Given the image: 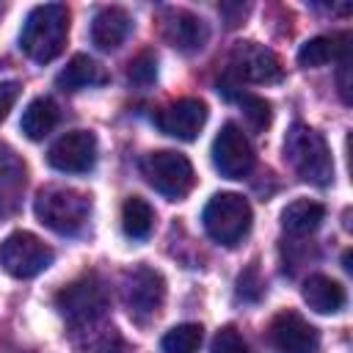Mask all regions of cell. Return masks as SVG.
Masks as SVG:
<instances>
[{
  "mask_svg": "<svg viewBox=\"0 0 353 353\" xmlns=\"http://www.w3.org/2000/svg\"><path fill=\"white\" fill-rule=\"evenodd\" d=\"M66 39L69 8L63 3H44L25 17L19 30V50L36 63H50L63 52Z\"/></svg>",
  "mask_w": 353,
  "mask_h": 353,
  "instance_id": "6da1fadb",
  "label": "cell"
},
{
  "mask_svg": "<svg viewBox=\"0 0 353 353\" xmlns=\"http://www.w3.org/2000/svg\"><path fill=\"white\" fill-rule=\"evenodd\" d=\"M284 160L290 163V168L303 182H312L317 188H325V185L334 182L331 149H328L325 138L309 124L295 121L287 130V135H284Z\"/></svg>",
  "mask_w": 353,
  "mask_h": 353,
  "instance_id": "7a4b0ae2",
  "label": "cell"
},
{
  "mask_svg": "<svg viewBox=\"0 0 353 353\" xmlns=\"http://www.w3.org/2000/svg\"><path fill=\"white\" fill-rule=\"evenodd\" d=\"M33 212L55 234H77L91 215V196L74 188L50 185L36 193Z\"/></svg>",
  "mask_w": 353,
  "mask_h": 353,
  "instance_id": "3957f363",
  "label": "cell"
},
{
  "mask_svg": "<svg viewBox=\"0 0 353 353\" xmlns=\"http://www.w3.org/2000/svg\"><path fill=\"white\" fill-rule=\"evenodd\" d=\"M251 218V204L240 193H215L201 212L207 234L221 245H237L248 234Z\"/></svg>",
  "mask_w": 353,
  "mask_h": 353,
  "instance_id": "277c9868",
  "label": "cell"
},
{
  "mask_svg": "<svg viewBox=\"0 0 353 353\" xmlns=\"http://www.w3.org/2000/svg\"><path fill=\"white\" fill-rule=\"evenodd\" d=\"M141 174L160 196H165L171 201L185 199L196 185V171H193L190 160L171 149H157V152L143 154Z\"/></svg>",
  "mask_w": 353,
  "mask_h": 353,
  "instance_id": "5b68a950",
  "label": "cell"
},
{
  "mask_svg": "<svg viewBox=\"0 0 353 353\" xmlns=\"http://www.w3.org/2000/svg\"><path fill=\"white\" fill-rule=\"evenodd\" d=\"M55 309L72 325H94L108 312V290L97 273L80 276L55 295Z\"/></svg>",
  "mask_w": 353,
  "mask_h": 353,
  "instance_id": "8992f818",
  "label": "cell"
},
{
  "mask_svg": "<svg viewBox=\"0 0 353 353\" xmlns=\"http://www.w3.org/2000/svg\"><path fill=\"white\" fill-rule=\"evenodd\" d=\"M52 248L33 232H11L0 243V268L14 279H33L52 265Z\"/></svg>",
  "mask_w": 353,
  "mask_h": 353,
  "instance_id": "52a82bcc",
  "label": "cell"
},
{
  "mask_svg": "<svg viewBox=\"0 0 353 353\" xmlns=\"http://www.w3.org/2000/svg\"><path fill=\"white\" fill-rule=\"evenodd\" d=\"M281 74V58L259 41H237L229 52V77L234 83H279Z\"/></svg>",
  "mask_w": 353,
  "mask_h": 353,
  "instance_id": "ba28073f",
  "label": "cell"
},
{
  "mask_svg": "<svg viewBox=\"0 0 353 353\" xmlns=\"http://www.w3.org/2000/svg\"><path fill=\"white\" fill-rule=\"evenodd\" d=\"M124 301H127L130 317L135 323H149L152 317H157V312H160V306L165 301V279H163V273L149 268V265H138L127 276Z\"/></svg>",
  "mask_w": 353,
  "mask_h": 353,
  "instance_id": "9c48e42d",
  "label": "cell"
},
{
  "mask_svg": "<svg viewBox=\"0 0 353 353\" xmlns=\"http://www.w3.org/2000/svg\"><path fill=\"white\" fill-rule=\"evenodd\" d=\"M254 146L245 132L234 121H226L212 141V165L226 179H243L254 168Z\"/></svg>",
  "mask_w": 353,
  "mask_h": 353,
  "instance_id": "30bf717a",
  "label": "cell"
},
{
  "mask_svg": "<svg viewBox=\"0 0 353 353\" xmlns=\"http://www.w3.org/2000/svg\"><path fill=\"white\" fill-rule=\"evenodd\" d=\"M268 339L276 353H317L320 347L317 328L295 309H284L270 320Z\"/></svg>",
  "mask_w": 353,
  "mask_h": 353,
  "instance_id": "8fae6325",
  "label": "cell"
},
{
  "mask_svg": "<svg viewBox=\"0 0 353 353\" xmlns=\"http://www.w3.org/2000/svg\"><path fill=\"white\" fill-rule=\"evenodd\" d=\"M47 163L63 174H83L97 163V135L91 130L63 132L47 152Z\"/></svg>",
  "mask_w": 353,
  "mask_h": 353,
  "instance_id": "7c38bea8",
  "label": "cell"
},
{
  "mask_svg": "<svg viewBox=\"0 0 353 353\" xmlns=\"http://www.w3.org/2000/svg\"><path fill=\"white\" fill-rule=\"evenodd\" d=\"M204 121H207V105L193 97L176 99V102L160 108L154 116V124L160 127V132L179 138V141H193L201 132Z\"/></svg>",
  "mask_w": 353,
  "mask_h": 353,
  "instance_id": "4fadbf2b",
  "label": "cell"
},
{
  "mask_svg": "<svg viewBox=\"0 0 353 353\" xmlns=\"http://www.w3.org/2000/svg\"><path fill=\"white\" fill-rule=\"evenodd\" d=\"M163 36L171 47L182 52H199L207 44V22L185 8H168L163 14Z\"/></svg>",
  "mask_w": 353,
  "mask_h": 353,
  "instance_id": "5bb4252c",
  "label": "cell"
},
{
  "mask_svg": "<svg viewBox=\"0 0 353 353\" xmlns=\"http://www.w3.org/2000/svg\"><path fill=\"white\" fill-rule=\"evenodd\" d=\"M25 182H28L25 160L8 143H0V215H11L17 210Z\"/></svg>",
  "mask_w": 353,
  "mask_h": 353,
  "instance_id": "9a60e30c",
  "label": "cell"
},
{
  "mask_svg": "<svg viewBox=\"0 0 353 353\" xmlns=\"http://www.w3.org/2000/svg\"><path fill=\"white\" fill-rule=\"evenodd\" d=\"M132 30V19L124 8L119 6H105L97 11L94 22H91V41L99 50H116L124 44V39Z\"/></svg>",
  "mask_w": 353,
  "mask_h": 353,
  "instance_id": "2e32d148",
  "label": "cell"
},
{
  "mask_svg": "<svg viewBox=\"0 0 353 353\" xmlns=\"http://www.w3.org/2000/svg\"><path fill=\"white\" fill-rule=\"evenodd\" d=\"M303 301L309 303V309H314L317 314H336L345 309L347 303V295H345V287L339 281H334L331 276H323V273H312L306 281H303V290H301Z\"/></svg>",
  "mask_w": 353,
  "mask_h": 353,
  "instance_id": "e0dca14e",
  "label": "cell"
},
{
  "mask_svg": "<svg viewBox=\"0 0 353 353\" xmlns=\"http://www.w3.org/2000/svg\"><path fill=\"white\" fill-rule=\"evenodd\" d=\"M350 52V33H334V36H314L298 50V63L306 69H320L331 61H339Z\"/></svg>",
  "mask_w": 353,
  "mask_h": 353,
  "instance_id": "ac0fdd59",
  "label": "cell"
},
{
  "mask_svg": "<svg viewBox=\"0 0 353 353\" xmlns=\"http://www.w3.org/2000/svg\"><path fill=\"white\" fill-rule=\"evenodd\" d=\"M58 88L63 91H80V88H91V85H105L108 83V72L102 63H97L88 55H72L69 63L58 72L55 77Z\"/></svg>",
  "mask_w": 353,
  "mask_h": 353,
  "instance_id": "d6986e66",
  "label": "cell"
},
{
  "mask_svg": "<svg viewBox=\"0 0 353 353\" xmlns=\"http://www.w3.org/2000/svg\"><path fill=\"white\" fill-rule=\"evenodd\" d=\"M323 218H325V207L312 199H295L281 210V226L292 237L312 234L323 223Z\"/></svg>",
  "mask_w": 353,
  "mask_h": 353,
  "instance_id": "ffe728a7",
  "label": "cell"
},
{
  "mask_svg": "<svg viewBox=\"0 0 353 353\" xmlns=\"http://www.w3.org/2000/svg\"><path fill=\"white\" fill-rule=\"evenodd\" d=\"M58 124V105L55 99L50 97H36L28 102V108L22 110V132L30 138V141H41L44 135H50Z\"/></svg>",
  "mask_w": 353,
  "mask_h": 353,
  "instance_id": "44dd1931",
  "label": "cell"
},
{
  "mask_svg": "<svg viewBox=\"0 0 353 353\" xmlns=\"http://www.w3.org/2000/svg\"><path fill=\"white\" fill-rule=\"evenodd\" d=\"M121 229L132 240H146L154 229V210L146 199L130 196L121 204Z\"/></svg>",
  "mask_w": 353,
  "mask_h": 353,
  "instance_id": "7402d4cb",
  "label": "cell"
},
{
  "mask_svg": "<svg viewBox=\"0 0 353 353\" xmlns=\"http://www.w3.org/2000/svg\"><path fill=\"white\" fill-rule=\"evenodd\" d=\"M204 342V328L199 323H179L160 339L163 353H199Z\"/></svg>",
  "mask_w": 353,
  "mask_h": 353,
  "instance_id": "603a6c76",
  "label": "cell"
},
{
  "mask_svg": "<svg viewBox=\"0 0 353 353\" xmlns=\"http://www.w3.org/2000/svg\"><path fill=\"white\" fill-rule=\"evenodd\" d=\"M127 80H130L132 85H138V88L152 85V83L157 80V55H154L152 50L138 52V55L130 61V66H127Z\"/></svg>",
  "mask_w": 353,
  "mask_h": 353,
  "instance_id": "cb8c5ba5",
  "label": "cell"
},
{
  "mask_svg": "<svg viewBox=\"0 0 353 353\" xmlns=\"http://www.w3.org/2000/svg\"><path fill=\"white\" fill-rule=\"evenodd\" d=\"M240 105H243V113L248 119V124L254 130H265L273 119V110H270V102L265 97H256V94H245L240 97Z\"/></svg>",
  "mask_w": 353,
  "mask_h": 353,
  "instance_id": "d4e9b609",
  "label": "cell"
},
{
  "mask_svg": "<svg viewBox=\"0 0 353 353\" xmlns=\"http://www.w3.org/2000/svg\"><path fill=\"white\" fill-rule=\"evenodd\" d=\"M237 295H240L243 301H251V303L265 295V279H262L256 262H251V265L237 276Z\"/></svg>",
  "mask_w": 353,
  "mask_h": 353,
  "instance_id": "484cf974",
  "label": "cell"
},
{
  "mask_svg": "<svg viewBox=\"0 0 353 353\" xmlns=\"http://www.w3.org/2000/svg\"><path fill=\"white\" fill-rule=\"evenodd\" d=\"M212 353H254L234 325H223L212 339Z\"/></svg>",
  "mask_w": 353,
  "mask_h": 353,
  "instance_id": "4316f807",
  "label": "cell"
},
{
  "mask_svg": "<svg viewBox=\"0 0 353 353\" xmlns=\"http://www.w3.org/2000/svg\"><path fill=\"white\" fill-rule=\"evenodd\" d=\"M17 97H19V83H0V121L8 116V110L14 108V102H17Z\"/></svg>",
  "mask_w": 353,
  "mask_h": 353,
  "instance_id": "83f0119b",
  "label": "cell"
},
{
  "mask_svg": "<svg viewBox=\"0 0 353 353\" xmlns=\"http://www.w3.org/2000/svg\"><path fill=\"white\" fill-rule=\"evenodd\" d=\"M336 83H339V97H342V102H350V52L339 58Z\"/></svg>",
  "mask_w": 353,
  "mask_h": 353,
  "instance_id": "f1b7e54d",
  "label": "cell"
}]
</instances>
